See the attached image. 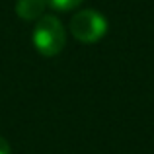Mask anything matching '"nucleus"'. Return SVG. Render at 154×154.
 <instances>
[{"label":"nucleus","mask_w":154,"mask_h":154,"mask_svg":"<svg viewBox=\"0 0 154 154\" xmlns=\"http://www.w3.org/2000/svg\"><path fill=\"white\" fill-rule=\"evenodd\" d=\"M66 33L57 16L45 14L33 27V45L43 57H55L64 49Z\"/></svg>","instance_id":"f257e3e1"},{"label":"nucleus","mask_w":154,"mask_h":154,"mask_svg":"<svg viewBox=\"0 0 154 154\" xmlns=\"http://www.w3.org/2000/svg\"><path fill=\"white\" fill-rule=\"evenodd\" d=\"M70 33L80 43H86V45L98 43L107 33V20L98 10H92V8L80 10L70 20Z\"/></svg>","instance_id":"f03ea898"},{"label":"nucleus","mask_w":154,"mask_h":154,"mask_svg":"<svg viewBox=\"0 0 154 154\" xmlns=\"http://www.w3.org/2000/svg\"><path fill=\"white\" fill-rule=\"evenodd\" d=\"M47 2L45 0H18L16 2V14L26 22H37L45 16Z\"/></svg>","instance_id":"7ed1b4c3"},{"label":"nucleus","mask_w":154,"mask_h":154,"mask_svg":"<svg viewBox=\"0 0 154 154\" xmlns=\"http://www.w3.org/2000/svg\"><path fill=\"white\" fill-rule=\"evenodd\" d=\"M47 6H51L53 10H59V12H68V10H74L78 8L84 0H45Z\"/></svg>","instance_id":"20e7f679"},{"label":"nucleus","mask_w":154,"mask_h":154,"mask_svg":"<svg viewBox=\"0 0 154 154\" xmlns=\"http://www.w3.org/2000/svg\"><path fill=\"white\" fill-rule=\"evenodd\" d=\"M0 154H12V148H10V143H8L4 137H0Z\"/></svg>","instance_id":"39448f33"}]
</instances>
